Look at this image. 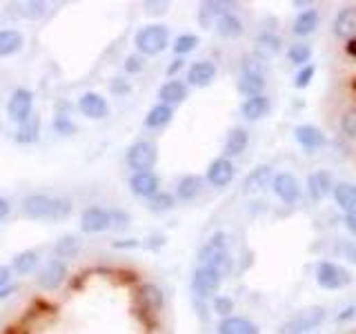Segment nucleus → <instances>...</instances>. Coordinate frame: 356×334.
<instances>
[{
    "mask_svg": "<svg viewBox=\"0 0 356 334\" xmlns=\"http://www.w3.org/2000/svg\"><path fill=\"white\" fill-rule=\"evenodd\" d=\"M216 31H218V36L222 38H238L241 33H243V20L238 16H234L232 11L225 16H220L216 20Z\"/></svg>",
    "mask_w": 356,
    "mask_h": 334,
    "instance_id": "obj_31",
    "label": "nucleus"
},
{
    "mask_svg": "<svg viewBox=\"0 0 356 334\" xmlns=\"http://www.w3.org/2000/svg\"><path fill=\"white\" fill-rule=\"evenodd\" d=\"M38 265V252L36 250H25L14 256V261H11V270L18 272V274H31L36 270Z\"/></svg>",
    "mask_w": 356,
    "mask_h": 334,
    "instance_id": "obj_33",
    "label": "nucleus"
},
{
    "mask_svg": "<svg viewBox=\"0 0 356 334\" xmlns=\"http://www.w3.org/2000/svg\"><path fill=\"white\" fill-rule=\"evenodd\" d=\"M200 192H203V178H200V176L187 174V176L181 178V181H178L176 196L181 198L183 203H189V200H194Z\"/></svg>",
    "mask_w": 356,
    "mask_h": 334,
    "instance_id": "obj_26",
    "label": "nucleus"
},
{
    "mask_svg": "<svg viewBox=\"0 0 356 334\" xmlns=\"http://www.w3.org/2000/svg\"><path fill=\"white\" fill-rule=\"evenodd\" d=\"M38 134H40V120L36 116H31L29 120L20 122L18 132H16V141L22 145H29V143H36L38 141Z\"/></svg>",
    "mask_w": 356,
    "mask_h": 334,
    "instance_id": "obj_35",
    "label": "nucleus"
},
{
    "mask_svg": "<svg viewBox=\"0 0 356 334\" xmlns=\"http://www.w3.org/2000/svg\"><path fill=\"white\" fill-rule=\"evenodd\" d=\"M14 9H18V11H14L16 16H22V18H38V16H42L44 14V7L42 3H25V5H14Z\"/></svg>",
    "mask_w": 356,
    "mask_h": 334,
    "instance_id": "obj_40",
    "label": "nucleus"
},
{
    "mask_svg": "<svg viewBox=\"0 0 356 334\" xmlns=\"http://www.w3.org/2000/svg\"><path fill=\"white\" fill-rule=\"evenodd\" d=\"M354 312H356V308H345V310H343V315L339 317V321H345V319H352V317H354Z\"/></svg>",
    "mask_w": 356,
    "mask_h": 334,
    "instance_id": "obj_52",
    "label": "nucleus"
},
{
    "mask_svg": "<svg viewBox=\"0 0 356 334\" xmlns=\"http://www.w3.org/2000/svg\"><path fill=\"white\" fill-rule=\"evenodd\" d=\"M172 47L178 56H185L198 47V36H194V33H181V36L174 40Z\"/></svg>",
    "mask_w": 356,
    "mask_h": 334,
    "instance_id": "obj_38",
    "label": "nucleus"
},
{
    "mask_svg": "<svg viewBox=\"0 0 356 334\" xmlns=\"http://www.w3.org/2000/svg\"><path fill=\"white\" fill-rule=\"evenodd\" d=\"M129 189H131V194H136L140 198H152L154 194L161 192V181L154 172H138V174H131Z\"/></svg>",
    "mask_w": 356,
    "mask_h": 334,
    "instance_id": "obj_15",
    "label": "nucleus"
},
{
    "mask_svg": "<svg viewBox=\"0 0 356 334\" xmlns=\"http://www.w3.org/2000/svg\"><path fill=\"white\" fill-rule=\"evenodd\" d=\"M316 74V65H305V67H300V70L296 72L294 76V87L296 89H305L309 83H312V78H314Z\"/></svg>",
    "mask_w": 356,
    "mask_h": 334,
    "instance_id": "obj_42",
    "label": "nucleus"
},
{
    "mask_svg": "<svg viewBox=\"0 0 356 334\" xmlns=\"http://www.w3.org/2000/svg\"><path fill=\"white\" fill-rule=\"evenodd\" d=\"M111 216V230H125L129 225V214L122 209H109Z\"/></svg>",
    "mask_w": 356,
    "mask_h": 334,
    "instance_id": "obj_44",
    "label": "nucleus"
},
{
    "mask_svg": "<svg viewBox=\"0 0 356 334\" xmlns=\"http://www.w3.org/2000/svg\"><path fill=\"white\" fill-rule=\"evenodd\" d=\"M294 138H296V143L303 148L307 154H314V152H318L323 145H325V134H323L318 127H314V125H298L296 129H294Z\"/></svg>",
    "mask_w": 356,
    "mask_h": 334,
    "instance_id": "obj_16",
    "label": "nucleus"
},
{
    "mask_svg": "<svg viewBox=\"0 0 356 334\" xmlns=\"http://www.w3.org/2000/svg\"><path fill=\"white\" fill-rule=\"evenodd\" d=\"M125 70H127L129 74L140 72V70H143V58H140V56H129V58L125 61Z\"/></svg>",
    "mask_w": 356,
    "mask_h": 334,
    "instance_id": "obj_47",
    "label": "nucleus"
},
{
    "mask_svg": "<svg viewBox=\"0 0 356 334\" xmlns=\"http://www.w3.org/2000/svg\"><path fill=\"white\" fill-rule=\"evenodd\" d=\"M345 51H348L350 56H354V58H356V38L348 40V45H345Z\"/></svg>",
    "mask_w": 356,
    "mask_h": 334,
    "instance_id": "obj_51",
    "label": "nucleus"
},
{
    "mask_svg": "<svg viewBox=\"0 0 356 334\" xmlns=\"http://www.w3.org/2000/svg\"><path fill=\"white\" fill-rule=\"evenodd\" d=\"M274 181L272 176V167L270 165H259L254 167V170L248 174V178H245V185L243 189L248 194H254V192H263L265 187H270V183Z\"/></svg>",
    "mask_w": 356,
    "mask_h": 334,
    "instance_id": "obj_21",
    "label": "nucleus"
},
{
    "mask_svg": "<svg viewBox=\"0 0 356 334\" xmlns=\"http://www.w3.org/2000/svg\"><path fill=\"white\" fill-rule=\"evenodd\" d=\"M341 132L345 138L356 141V109H348L341 116Z\"/></svg>",
    "mask_w": 356,
    "mask_h": 334,
    "instance_id": "obj_39",
    "label": "nucleus"
},
{
    "mask_svg": "<svg viewBox=\"0 0 356 334\" xmlns=\"http://www.w3.org/2000/svg\"><path fill=\"white\" fill-rule=\"evenodd\" d=\"M323 321H325V308L309 305V308L298 310L296 315H292L287 321H283L281 326H278L276 334H309L312 330H316Z\"/></svg>",
    "mask_w": 356,
    "mask_h": 334,
    "instance_id": "obj_3",
    "label": "nucleus"
},
{
    "mask_svg": "<svg viewBox=\"0 0 356 334\" xmlns=\"http://www.w3.org/2000/svg\"><path fill=\"white\" fill-rule=\"evenodd\" d=\"M332 194H334V200H337V205L345 214L356 209V185L354 183H337L332 189Z\"/></svg>",
    "mask_w": 356,
    "mask_h": 334,
    "instance_id": "obj_28",
    "label": "nucleus"
},
{
    "mask_svg": "<svg viewBox=\"0 0 356 334\" xmlns=\"http://www.w3.org/2000/svg\"><path fill=\"white\" fill-rule=\"evenodd\" d=\"M22 212L33 221H63L72 214V203L49 194H31L22 200Z\"/></svg>",
    "mask_w": 356,
    "mask_h": 334,
    "instance_id": "obj_1",
    "label": "nucleus"
},
{
    "mask_svg": "<svg viewBox=\"0 0 356 334\" xmlns=\"http://www.w3.org/2000/svg\"><path fill=\"white\" fill-rule=\"evenodd\" d=\"M11 281V267L0 265V289H5Z\"/></svg>",
    "mask_w": 356,
    "mask_h": 334,
    "instance_id": "obj_49",
    "label": "nucleus"
},
{
    "mask_svg": "<svg viewBox=\"0 0 356 334\" xmlns=\"http://www.w3.org/2000/svg\"><path fill=\"white\" fill-rule=\"evenodd\" d=\"M272 189H274V194L281 198L283 203H287V205L296 203V200L300 198V185L296 181V176L287 174V172H281V174L274 176Z\"/></svg>",
    "mask_w": 356,
    "mask_h": 334,
    "instance_id": "obj_12",
    "label": "nucleus"
},
{
    "mask_svg": "<svg viewBox=\"0 0 356 334\" xmlns=\"http://www.w3.org/2000/svg\"><path fill=\"white\" fill-rule=\"evenodd\" d=\"M31 111H33V94L27 87H18L16 92L9 96V103H7L9 120H14L20 125V122L31 118Z\"/></svg>",
    "mask_w": 356,
    "mask_h": 334,
    "instance_id": "obj_8",
    "label": "nucleus"
},
{
    "mask_svg": "<svg viewBox=\"0 0 356 334\" xmlns=\"http://www.w3.org/2000/svg\"><path fill=\"white\" fill-rule=\"evenodd\" d=\"M54 129L58 132V134H63V136H70V134H74V122L67 118V116H56V120H54Z\"/></svg>",
    "mask_w": 356,
    "mask_h": 334,
    "instance_id": "obj_45",
    "label": "nucleus"
},
{
    "mask_svg": "<svg viewBox=\"0 0 356 334\" xmlns=\"http://www.w3.org/2000/svg\"><path fill=\"white\" fill-rule=\"evenodd\" d=\"M187 94H189L187 83L178 81V78H172V81L163 83V85H161V89H159V98H161V103H163V105H170V107L181 105L183 100L187 98Z\"/></svg>",
    "mask_w": 356,
    "mask_h": 334,
    "instance_id": "obj_20",
    "label": "nucleus"
},
{
    "mask_svg": "<svg viewBox=\"0 0 356 334\" xmlns=\"http://www.w3.org/2000/svg\"><path fill=\"white\" fill-rule=\"evenodd\" d=\"M9 212H11V203H9L7 198L0 196V221L7 218V216H9Z\"/></svg>",
    "mask_w": 356,
    "mask_h": 334,
    "instance_id": "obj_50",
    "label": "nucleus"
},
{
    "mask_svg": "<svg viewBox=\"0 0 356 334\" xmlns=\"http://www.w3.org/2000/svg\"><path fill=\"white\" fill-rule=\"evenodd\" d=\"M250 145V132L245 127H232L227 138H225V156L232 159V156H241Z\"/></svg>",
    "mask_w": 356,
    "mask_h": 334,
    "instance_id": "obj_25",
    "label": "nucleus"
},
{
    "mask_svg": "<svg viewBox=\"0 0 356 334\" xmlns=\"http://www.w3.org/2000/svg\"><path fill=\"white\" fill-rule=\"evenodd\" d=\"M343 223H345V230L356 237V209L354 212H348V214L343 216Z\"/></svg>",
    "mask_w": 356,
    "mask_h": 334,
    "instance_id": "obj_48",
    "label": "nucleus"
},
{
    "mask_svg": "<svg viewBox=\"0 0 356 334\" xmlns=\"http://www.w3.org/2000/svg\"><path fill=\"white\" fill-rule=\"evenodd\" d=\"M334 185H337L334 183V176L327 170H316L314 174L307 176V194L314 200H323L325 196H330Z\"/></svg>",
    "mask_w": 356,
    "mask_h": 334,
    "instance_id": "obj_18",
    "label": "nucleus"
},
{
    "mask_svg": "<svg viewBox=\"0 0 356 334\" xmlns=\"http://www.w3.org/2000/svg\"><path fill=\"white\" fill-rule=\"evenodd\" d=\"M341 256H343L345 261L356 263V243H354V241H345V243H341Z\"/></svg>",
    "mask_w": 356,
    "mask_h": 334,
    "instance_id": "obj_46",
    "label": "nucleus"
},
{
    "mask_svg": "<svg viewBox=\"0 0 356 334\" xmlns=\"http://www.w3.org/2000/svg\"><path fill=\"white\" fill-rule=\"evenodd\" d=\"M316 283L323 289H343L352 283V274L334 261H321L316 265Z\"/></svg>",
    "mask_w": 356,
    "mask_h": 334,
    "instance_id": "obj_5",
    "label": "nucleus"
},
{
    "mask_svg": "<svg viewBox=\"0 0 356 334\" xmlns=\"http://www.w3.org/2000/svg\"><path fill=\"white\" fill-rule=\"evenodd\" d=\"M78 250H81V239L78 237H72V234H67V237H63L58 243L54 245V254H56V259H72V256L78 254Z\"/></svg>",
    "mask_w": 356,
    "mask_h": 334,
    "instance_id": "obj_34",
    "label": "nucleus"
},
{
    "mask_svg": "<svg viewBox=\"0 0 356 334\" xmlns=\"http://www.w3.org/2000/svg\"><path fill=\"white\" fill-rule=\"evenodd\" d=\"M334 36L343 38V40H352L356 38V7H343L339 9L337 18H334Z\"/></svg>",
    "mask_w": 356,
    "mask_h": 334,
    "instance_id": "obj_17",
    "label": "nucleus"
},
{
    "mask_svg": "<svg viewBox=\"0 0 356 334\" xmlns=\"http://www.w3.org/2000/svg\"><path fill=\"white\" fill-rule=\"evenodd\" d=\"M111 228V216L109 209L105 207H87L81 216V230L85 234H98Z\"/></svg>",
    "mask_w": 356,
    "mask_h": 334,
    "instance_id": "obj_13",
    "label": "nucleus"
},
{
    "mask_svg": "<svg viewBox=\"0 0 356 334\" xmlns=\"http://www.w3.org/2000/svg\"><path fill=\"white\" fill-rule=\"evenodd\" d=\"M22 45H25V38L18 29H0V58L14 56L22 49Z\"/></svg>",
    "mask_w": 356,
    "mask_h": 334,
    "instance_id": "obj_29",
    "label": "nucleus"
},
{
    "mask_svg": "<svg viewBox=\"0 0 356 334\" xmlns=\"http://www.w3.org/2000/svg\"><path fill=\"white\" fill-rule=\"evenodd\" d=\"M229 5L227 3H203L200 5V14H198V20L203 27H209V25H216V20L220 16L229 14Z\"/></svg>",
    "mask_w": 356,
    "mask_h": 334,
    "instance_id": "obj_32",
    "label": "nucleus"
},
{
    "mask_svg": "<svg viewBox=\"0 0 356 334\" xmlns=\"http://www.w3.org/2000/svg\"><path fill=\"white\" fill-rule=\"evenodd\" d=\"M234 176H236V170H234V163L227 156H218L207 167V183L216 189L227 187L234 181Z\"/></svg>",
    "mask_w": 356,
    "mask_h": 334,
    "instance_id": "obj_9",
    "label": "nucleus"
},
{
    "mask_svg": "<svg viewBox=\"0 0 356 334\" xmlns=\"http://www.w3.org/2000/svg\"><path fill=\"white\" fill-rule=\"evenodd\" d=\"M216 78V65L211 61H196L187 70V87H198L203 89L214 83Z\"/></svg>",
    "mask_w": 356,
    "mask_h": 334,
    "instance_id": "obj_14",
    "label": "nucleus"
},
{
    "mask_svg": "<svg viewBox=\"0 0 356 334\" xmlns=\"http://www.w3.org/2000/svg\"><path fill=\"white\" fill-rule=\"evenodd\" d=\"M222 283V274L214 267H207V265H198L196 272L192 276V289L194 294L200 299H209L218 292V287Z\"/></svg>",
    "mask_w": 356,
    "mask_h": 334,
    "instance_id": "obj_7",
    "label": "nucleus"
},
{
    "mask_svg": "<svg viewBox=\"0 0 356 334\" xmlns=\"http://www.w3.org/2000/svg\"><path fill=\"white\" fill-rule=\"evenodd\" d=\"M159 161V150L149 141H138L129 145L127 150V165L134 170V174L138 172H152V167Z\"/></svg>",
    "mask_w": 356,
    "mask_h": 334,
    "instance_id": "obj_6",
    "label": "nucleus"
},
{
    "mask_svg": "<svg viewBox=\"0 0 356 334\" xmlns=\"http://www.w3.org/2000/svg\"><path fill=\"white\" fill-rule=\"evenodd\" d=\"M78 109H81V114L92 118V120H103L107 118L109 114V103L105 96H100L96 92H87L78 98Z\"/></svg>",
    "mask_w": 356,
    "mask_h": 334,
    "instance_id": "obj_11",
    "label": "nucleus"
},
{
    "mask_svg": "<svg viewBox=\"0 0 356 334\" xmlns=\"http://www.w3.org/2000/svg\"><path fill=\"white\" fill-rule=\"evenodd\" d=\"M136 49L145 56H156L167 49V45H170V29L165 25H145L138 29L136 38Z\"/></svg>",
    "mask_w": 356,
    "mask_h": 334,
    "instance_id": "obj_4",
    "label": "nucleus"
},
{
    "mask_svg": "<svg viewBox=\"0 0 356 334\" xmlns=\"http://www.w3.org/2000/svg\"><path fill=\"white\" fill-rule=\"evenodd\" d=\"M198 261H200V265L214 267V270H218L222 276L229 274L232 259H229V252H227V237H225V232L211 234V239L198 250Z\"/></svg>",
    "mask_w": 356,
    "mask_h": 334,
    "instance_id": "obj_2",
    "label": "nucleus"
},
{
    "mask_svg": "<svg viewBox=\"0 0 356 334\" xmlns=\"http://www.w3.org/2000/svg\"><path fill=\"white\" fill-rule=\"evenodd\" d=\"M270 109H272V103H270V98H267L265 94L245 98L241 103V114H243L245 120H250V122L265 118L267 114H270Z\"/></svg>",
    "mask_w": 356,
    "mask_h": 334,
    "instance_id": "obj_19",
    "label": "nucleus"
},
{
    "mask_svg": "<svg viewBox=\"0 0 356 334\" xmlns=\"http://www.w3.org/2000/svg\"><path fill=\"white\" fill-rule=\"evenodd\" d=\"M176 205V198L170 192H159L152 198H147V209L154 214H163V212H170Z\"/></svg>",
    "mask_w": 356,
    "mask_h": 334,
    "instance_id": "obj_37",
    "label": "nucleus"
},
{
    "mask_svg": "<svg viewBox=\"0 0 356 334\" xmlns=\"http://www.w3.org/2000/svg\"><path fill=\"white\" fill-rule=\"evenodd\" d=\"M265 76L263 74H252V72H243L241 78H238V92L245 96V98H252V96H261L265 94Z\"/></svg>",
    "mask_w": 356,
    "mask_h": 334,
    "instance_id": "obj_24",
    "label": "nucleus"
},
{
    "mask_svg": "<svg viewBox=\"0 0 356 334\" xmlns=\"http://www.w3.org/2000/svg\"><path fill=\"white\" fill-rule=\"evenodd\" d=\"M281 45L283 40L276 36L272 31H263L256 36V51H259L261 58H270V56H276L281 51Z\"/></svg>",
    "mask_w": 356,
    "mask_h": 334,
    "instance_id": "obj_30",
    "label": "nucleus"
},
{
    "mask_svg": "<svg viewBox=\"0 0 356 334\" xmlns=\"http://www.w3.org/2000/svg\"><path fill=\"white\" fill-rule=\"evenodd\" d=\"M214 312H216V315H220L222 319L232 317V312H234V301H232L229 296H216V299H214Z\"/></svg>",
    "mask_w": 356,
    "mask_h": 334,
    "instance_id": "obj_43",
    "label": "nucleus"
},
{
    "mask_svg": "<svg viewBox=\"0 0 356 334\" xmlns=\"http://www.w3.org/2000/svg\"><path fill=\"white\" fill-rule=\"evenodd\" d=\"M65 276H67V263L54 256V259H49L47 263L42 265V270L38 272L36 283L42 289H56L65 281Z\"/></svg>",
    "mask_w": 356,
    "mask_h": 334,
    "instance_id": "obj_10",
    "label": "nucleus"
},
{
    "mask_svg": "<svg viewBox=\"0 0 356 334\" xmlns=\"http://www.w3.org/2000/svg\"><path fill=\"white\" fill-rule=\"evenodd\" d=\"M309 58H312V47L307 42H294L292 47L287 49V61L292 63L294 67L309 65Z\"/></svg>",
    "mask_w": 356,
    "mask_h": 334,
    "instance_id": "obj_36",
    "label": "nucleus"
},
{
    "mask_svg": "<svg viewBox=\"0 0 356 334\" xmlns=\"http://www.w3.org/2000/svg\"><path fill=\"white\" fill-rule=\"evenodd\" d=\"M318 22H321L318 11H316L314 7H309V9L300 11V14L296 16L292 31L296 33V36H300V38L312 36V33H314V31L318 29Z\"/></svg>",
    "mask_w": 356,
    "mask_h": 334,
    "instance_id": "obj_23",
    "label": "nucleus"
},
{
    "mask_svg": "<svg viewBox=\"0 0 356 334\" xmlns=\"http://www.w3.org/2000/svg\"><path fill=\"white\" fill-rule=\"evenodd\" d=\"M218 334H261V330L245 317H227L218 323Z\"/></svg>",
    "mask_w": 356,
    "mask_h": 334,
    "instance_id": "obj_22",
    "label": "nucleus"
},
{
    "mask_svg": "<svg viewBox=\"0 0 356 334\" xmlns=\"http://www.w3.org/2000/svg\"><path fill=\"white\" fill-rule=\"evenodd\" d=\"M143 301L147 303V308L159 310V308L163 305V294H161V289L156 287V285H145V287H143Z\"/></svg>",
    "mask_w": 356,
    "mask_h": 334,
    "instance_id": "obj_41",
    "label": "nucleus"
},
{
    "mask_svg": "<svg viewBox=\"0 0 356 334\" xmlns=\"http://www.w3.org/2000/svg\"><path fill=\"white\" fill-rule=\"evenodd\" d=\"M174 118V107L170 105H154L149 111H147V116H145V127L147 129H161L165 125H170Z\"/></svg>",
    "mask_w": 356,
    "mask_h": 334,
    "instance_id": "obj_27",
    "label": "nucleus"
}]
</instances>
